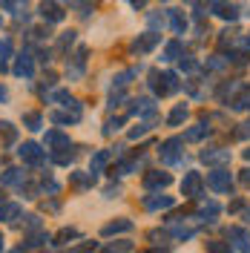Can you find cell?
Listing matches in <instances>:
<instances>
[{
    "instance_id": "cell-1",
    "label": "cell",
    "mask_w": 250,
    "mask_h": 253,
    "mask_svg": "<svg viewBox=\"0 0 250 253\" xmlns=\"http://www.w3.org/2000/svg\"><path fill=\"white\" fill-rule=\"evenodd\" d=\"M150 86L156 95H170L178 89V75L175 72H153L150 75Z\"/></svg>"
},
{
    "instance_id": "cell-2",
    "label": "cell",
    "mask_w": 250,
    "mask_h": 253,
    "mask_svg": "<svg viewBox=\"0 0 250 253\" xmlns=\"http://www.w3.org/2000/svg\"><path fill=\"white\" fill-rule=\"evenodd\" d=\"M181 147H184V138H178V135L175 138H167V141L161 144V150H158L161 153V161L164 164H181L184 161V150Z\"/></svg>"
},
{
    "instance_id": "cell-3",
    "label": "cell",
    "mask_w": 250,
    "mask_h": 253,
    "mask_svg": "<svg viewBox=\"0 0 250 253\" xmlns=\"http://www.w3.org/2000/svg\"><path fill=\"white\" fill-rule=\"evenodd\" d=\"M17 156H20V161H23V164L38 167V164H43L46 150H43L41 144H35V141H26V144H20V147H17Z\"/></svg>"
},
{
    "instance_id": "cell-4",
    "label": "cell",
    "mask_w": 250,
    "mask_h": 253,
    "mask_svg": "<svg viewBox=\"0 0 250 253\" xmlns=\"http://www.w3.org/2000/svg\"><path fill=\"white\" fill-rule=\"evenodd\" d=\"M207 187L213 190V193H230V187H233L230 170H213V173H207Z\"/></svg>"
},
{
    "instance_id": "cell-5",
    "label": "cell",
    "mask_w": 250,
    "mask_h": 253,
    "mask_svg": "<svg viewBox=\"0 0 250 253\" xmlns=\"http://www.w3.org/2000/svg\"><path fill=\"white\" fill-rule=\"evenodd\" d=\"M38 9H41V17H43L46 23H61L63 17H66L63 6H61V3H55V0H43Z\"/></svg>"
},
{
    "instance_id": "cell-6",
    "label": "cell",
    "mask_w": 250,
    "mask_h": 253,
    "mask_svg": "<svg viewBox=\"0 0 250 253\" xmlns=\"http://www.w3.org/2000/svg\"><path fill=\"white\" fill-rule=\"evenodd\" d=\"M202 187H204V178H202V173H196V170H190V173L184 175V181H181V193H184L187 199H196V196L202 193Z\"/></svg>"
},
{
    "instance_id": "cell-7",
    "label": "cell",
    "mask_w": 250,
    "mask_h": 253,
    "mask_svg": "<svg viewBox=\"0 0 250 253\" xmlns=\"http://www.w3.org/2000/svg\"><path fill=\"white\" fill-rule=\"evenodd\" d=\"M83 66H86V46H81L78 52L72 55V61L66 63L69 78H81V75H83Z\"/></svg>"
},
{
    "instance_id": "cell-8",
    "label": "cell",
    "mask_w": 250,
    "mask_h": 253,
    "mask_svg": "<svg viewBox=\"0 0 250 253\" xmlns=\"http://www.w3.org/2000/svg\"><path fill=\"white\" fill-rule=\"evenodd\" d=\"M210 9H213V15L224 17V20H236L239 17V6L236 3H227V0H213Z\"/></svg>"
},
{
    "instance_id": "cell-9",
    "label": "cell",
    "mask_w": 250,
    "mask_h": 253,
    "mask_svg": "<svg viewBox=\"0 0 250 253\" xmlns=\"http://www.w3.org/2000/svg\"><path fill=\"white\" fill-rule=\"evenodd\" d=\"M15 75H17V78H32V75H35V58H32L29 52L17 55V61H15Z\"/></svg>"
},
{
    "instance_id": "cell-10",
    "label": "cell",
    "mask_w": 250,
    "mask_h": 253,
    "mask_svg": "<svg viewBox=\"0 0 250 253\" xmlns=\"http://www.w3.org/2000/svg\"><path fill=\"white\" fill-rule=\"evenodd\" d=\"M227 239L233 242L230 248H236V251H242V253H250V236L242 227H230V230H227Z\"/></svg>"
},
{
    "instance_id": "cell-11",
    "label": "cell",
    "mask_w": 250,
    "mask_h": 253,
    "mask_svg": "<svg viewBox=\"0 0 250 253\" xmlns=\"http://www.w3.org/2000/svg\"><path fill=\"white\" fill-rule=\"evenodd\" d=\"M158 41H161V35H158V32H147V35H141L138 41L132 43V52L144 55V52H150L153 46H158Z\"/></svg>"
},
{
    "instance_id": "cell-12",
    "label": "cell",
    "mask_w": 250,
    "mask_h": 253,
    "mask_svg": "<svg viewBox=\"0 0 250 253\" xmlns=\"http://www.w3.org/2000/svg\"><path fill=\"white\" fill-rule=\"evenodd\" d=\"M66 147H72V144H69V135H63L58 129H49L46 132V150L58 153V150H66Z\"/></svg>"
},
{
    "instance_id": "cell-13",
    "label": "cell",
    "mask_w": 250,
    "mask_h": 253,
    "mask_svg": "<svg viewBox=\"0 0 250 253\" xmlns=\"http://www.w3.org/2000/svg\"><path fill=\"white\" fill-rule=\"evenodd\" d=\"M202 161L204 164H227V161H230V150H221V147H216V150H204Z\"/></svg>"
},
{
    "instance_id": "cell-14",
    "label": "cell",
    "mask_w": 250,
    "mask_h": 253,
    "mask_svg": "<svg viewBox=\"0 0 250 253\" xmlns=\"http://www.w3.org/2000/svg\"><path fill=\"white\" fill-rule=\"evenodd\" d=\"M0 181H3L6 187H23V184H26V173L17 170V167H12V170H6V173L0 175Z\"/></svg>"
},
{
    "instance_id": "cell-15",
    "label": "cell",
    "mask_w": 250,
    "mask_h": 253,
    "mask_svg": "<svg viewBox=\"0 0 250 253\" xmlns=\"http://www.w3.org/2000/svg\"><path fill=\"white\" fill-rule=\"evenodd\" d=\"M167 20H170V26H172L175 35H184V29H187V17H184L181 9H167Z\"/></svg>"
},
{
    "instance_id": "cell-16",
    "label": "cell",
    "mask_w": 250,
    "mask_h": 253,
    "mask_svg": "<svg viewBox=\"0 0 250 253\" xmlns=\"http://www.w3.org/2000/svg\"><path fill=\"white\" fill-rule=\"evenodd\" d=\"M172 181L170 173H147L144 175V187L147 190H156V187H167Z\"/></svg>"
},
{
    "instance_id": "cell-17",
    "label": "cell",
    "mask_w": 250,
    "mask_h": 253,
    "mask_svg": "<svg viewBox=\"0 0 250 253\" xmlns=\"http://www.w3.org/2000/svg\"><path fill=\"white\" fill-rule=\"evenodd\" d=\"M144 207L147 210H167V207H172V196H147Z\"/></svg>"
},
{
    "instance_id": "cell-18",
    "label": "cell",
    "mask_w": 250,
    "mask_h": 253,
    "mask_svg": "<svg viewBox=\"0 0 250 253\" xmlns=\"http://www.w3.org/2000/svg\"><path fill=\"white\" fill-rule=\"evenodd\" d=\"M129 230H132V221L129 219H118V221H110L101 233H104V236H115V233H129Z\"/></svg>"
},
{
    "instance_id": "cell-19",
    "label": "cell",
    "mask_w": 250,
    "mask_h": 253,
    "mask_svg": "<svg viewBox=\"0 0 250 253\" xmlns=\"http://www.w3.org/2000/svg\"><path fill=\"white\" fill-rule=\"evenodd\" d=\"M129 115H156V104L150 98H138V101H132Z\"/></svg>"
},
{
    "instance_id": "cell-20",
    "label": "cell",
    "mask_w": 250,
    "mask_h": 253,
    "mask_svg": "<svg viewBox=\"0 0 250 253\" xmlns=\"http://www.w3.org/2000/svg\"><path fill=\"white\" fill-rule=\"evenodd\" d=\"M69 184L78 190H86L95 184V173H69Z\"/></svg>"
},
{
    "instance_id": "cell-21",
    "label": "cell",
    "mask_w": 250,
    "mask_h": 253,
    "mask_svg": "<svg viewBox=\"0 0 250 253\" xmlns=\"http://www.w3.org/2000/svg\"><path fill=\"white\" fill-rule=\"evenodd\" d=\"M110 158H112V150H98L92 156V164H89V173H101L107 164H110Z\"/></svg>"
},
{
    "instance_id": "cell-22",
    "label": "cell",
    "mask_w": 250,
    "mask_h": 253,
    "mask_svg": "<svg viewBox=\"0 0 250 253\" xmlns=\"http://www.w3.org/2000/svg\"><path fill=\"white\" fill-rule=\"evenodd\" d=\"M49 101H55V104H63V107H72V110H81V104L72 98V95L66 92V89H58V92L49 95Z\"/></svg>"
},
{
    "instance_id": "cell-23",
    "label": "cell",
    "mask_w": 250,
    "mask_h": 253,
    "mask_svg": "<svg viewBox=\"0 0 250 253\" xmlns=\"http://www.w3.org/2000/svg\"><path fill=\"white\" fill-rule=\"evenodd\" d=\"M49 118H52L55 124H78V121H81V112L78 110H72V112H52Z\"/></svg>"
},
{
    "instance_id": "cell-24",
    "label": "cell",
    "mask_w": 250,
    "mask_h": 253,
    "mask_svg": "<svg viewBox=\"0 0 250 253\" xmlns=\"http://www.w3.org/2000/svg\"><path fill=\"white\" fill-rule=\"evenodd\" d=\"M219 213H221V207L216 205V202H207V205H202V210H199V219L202 221H216Z\"/></svg>"
},
{
    "instance_id": "cell-25",
    "label": "cell",
    "mask_w": 250,
    "mask_h": 253,
    "mask_svg": "<svg viewBox=\"0 0 250 253\" xmlns=\"http://www.w3.org/2000/svg\"><path fill=\"white\" fill-rule=\"evenodd\" d=\"M204 135H210V126L207 124H196V126H190L187 132H184V141H202Z\"/></svg>"
},
{
    "instance_id": "cell-26",
    "label": "cell",
    "mask_w": 250,
    "mask_h": 253,
    "mask_svg": "<svg viewBox=\"0 0 250 253\" xmlns=\"http://www.w3.org/2000/svg\"><path fill=\"white\" fill-rule=\"evenodd\" d=\"M20 216V205L9 202V205H0V221H15Z\"/></svg>"
},
{
    "instance_id": "cell-27",
    "label": "cell",
    "mask_w": 250,
    "mask_h": 253,
    "mask_svg": "<svg viewBox=\"0 0 250 253\" xmlns=\"http://www.w3.org/2000/svg\"><path fill=\"white\" fill-rule=\"evenodd\" d=\"M78 158V153L72 150V147H66V150H58V153H52V161L55 164H72Z\"/></svg>"
},
{
    "instance_id": "cell-28",
    "label": "cell",
    "mask_w": 250,
    "mask_h": 253,
    "mask_svg": "<svg viewBox=\"0 0 250 253\" xmlns=\"http://www.w3.org/2000/svg\"><path fill=\"white\" fill-rule=\"evenodd\" d=\"M49 239H52V236H49L46 230H41V233H32V236L26 239V242H23V245H26V248H29V251H35V248H43V245H46Z\"/></svg>"
},
{
    "instance_id": "cell-29",
    "label": "cell",
    "mask_w": 250,
    "mask_h": 253,
    "mask_svg": "<svg viewBox=\"0 0 250 253\" xmlns=\"http://www.w3.org/2000/svg\"><path fill=\"white\" fill-rule=\"evenodd\" d=\"M184 118H187V107H184V104H178V107H175V110L167 115V124H170V126H178Z\"/></svg>"
},
{
    "instance_id": "cell-30",
    "label": "cell",
    "mask_w": 250,
    "mask_h": 253,
    "mask_svg": "<svg viewBox=\"0 0 250 253\" xmlns=\"http://www.w3.org/2000/svg\"><path fill=\"white\" fill-rule=\"evenodd\" d=\"M9 58H12V41L9 38H0V69H6Z\"/></svg>"
},
{
    "instance_id": "cell-31",
    "label": "cell",
    "mask_w": 250,
    "mask_h": 253,
    "mask_svg": "<svg viewBox=\"0 0 250 253\" xmlns=\"http://www.w3.org/2000/svg\"><path fill=\"white\" fill-rule=\"evenodd\" d=\"M175 58H181V43H178V41H172V43H167V49H164V55H161V61H175Z\"/></svg>"
},
{
    "instance_id": "cell-32",
    "label": "cell",
    "mask_w": 250,
    "mask_h": 253,
    "mask_svg": "<svg viewBox=\"0 0 250 253\" xmlns=\"http://www.w3.org/2000/svg\"><path fill=\"white\" fill-rule=\"evenodd\" d=\"M23 124H26V129H41L43 115H41V112H29V115H23Z\"/></svg>"
},
{
    "instance_id": "cell-33",
    "label": "cell",
    "mask_w": 250,
    "mask_h": 253,
    "mask_svg": "<svg viewBox=\"0 0 250 253\" xmlns=\"http://www.w3.org/2000/svg\"><path fill=\"white\" fill-rule=\"evenodd\" d=\"M78 236H81V233H78V230H75V227H63L61 233L55 236V239H58L55 245H69V239H78Z\"/></svg>"
},
{
    "instance_id": "cell-34",
    "label": "cell",
    "mask_w": 250,
    "mask_h": 253,
    "mask_svg": "<svg viewBox=\"0 0 250 253\" xmlns=\"http://www.w3.org/2000/svg\"><path fill=\"white\" fill-rule=\"evenodd\" d=\"M3 9H6V12H15V15H23L26 0H3Z\"/></svg>"
},
{
    "instance_id": "cell-35",
    "label": "cell",
    "mask_w": 250,
    "mask_h": 253,
    "mask_svg": "<svg viewBox=\"0 0 250 253\" xmlns=\"http://www.w3.org/2000/svg\"><path fill=\"white\" fill-rule=\"evenodd\" d=\"M0 132H3V138H6V144H12L17 138V129L9 121H0Z\"/></svg>"
},
{
    "instance_id": "cell-36",
    "label": "cell",
    "mask_w": 250,
    "mask_h": 253,
    "mask_svg": "<svg viewBox=\"0 0 250 253\" xmlns=\"http://www.w3.org/2000/svg\"><path fill=\"white\" fill-rule=\"evenodd\" d=\"M72 43H75V32H63L61 41H58V52H66Z\"/></svg>"
},
{
    "instance_id": "cell-37",
    "label": "cell",
    "mask_w": 250,
    "mask_h": 253,
    "mask_svg": "<svg viewBox=\"0 0 250 253\" xmlns=\"http://www.w3.org/2000/svg\"><path fill=\"white\" fill-rule=\"evenodd\" d=\"M132 251V242H118V245H110L104 253H129Z\"/></svg>"
},
{
    "instance_id": "cell-38",
    "label": "cell",
    "mask_w": 250,
    "mask_h": 253,
    "mask_svg": "<svg viewBox=\"0 0 250 253\" xmlns=\"http://www.w3.org/2000/svg\"><path fill=\"white\" fill-rule=\"evenodd\" d=\"M135 75H138V69H129V72H121V75L115 78V86H126V84H129V81L135 78Z\"/></svg>"
},
{
    "instance_id": "cell-39",
    "label": "cell",
    "mask_w": 250,
    "mask_h": 253,
    "mask_svg": "<svg viewBox=\"0 0 250 253\" xmlns=\"http://www.w3.org/2000/svg\"><path fill=\"white\" fill-rule=\"evenodd\" d=\"M193 233H196L193 227H172V236L175 239H193Z\"/></svg>"
},
{
    "instance_id": "cell-40",
    "label": "cell",
    "mask_w": 250,
    "mask_h": 253,
    "mask_svg": "<svg viewBox=\"0 0 250 253\" xmlns=\"http://www.w3.org/2000/svg\"><path fill=\"white\" fill-rule=\"evenodd\" d=\"M210 251L213 253H230V245H224V242H210Z\"/></svg>"
},
{
    "instance_id": "cell-41",
    "label": "cell",
    "mask_w": 250,
    "mask_h": 253,
    "mask_svg": "<svg viewBox=\"0 0 250 253\" xmlns=\"http://www.w3.org/2000/svg\"><path fill=\"white\" fill-rule=\"evenodd\" d=\"M221 66H224V58L221 55H216L213 61H207V69H221Z\"/></svg>"
},
{
    "instance_id": "cell-42",
    "label": "cell",
    "mask_w": 250,
    "mask_h": 253,
    "mask_svg": "<svg viewBox=\"0 0 250 253\" xmlns=\"http://www.w3.org/2000/svg\"><path fill=\"white\" fill-rule=\"evenodd\" d=\"M118 126H121V118H112L110 124H107V129H104V132H107V135H112V132H115Z\"/></svg>"
},
{
    "instance_id": "cell-43",
    "label": "cell",
    "mask_w": 250,
    "mask_h": 253,
    "mask_svg": "<svg viewBox=\"0 0 250 253\" xmlns=\"http://www.w3.org/2000/svg\"><path fill=\"white\" fill-rule=\"evenodd\" d=\"M147 129H150V126H147V124L135 126V129H132V132H129V138H141V135H144V132H147Z\"/></svg>"
},
{
    "instance_id": "cell-44",
    "label": "cell",
    "mask_w": 250,
    "mask_h": 253,
    "mask_svg": "<svg viewBox=\"0 0 250 253\" xmlns=\"http://www.w3.org/2000/svg\"><path fill=\"white\" fill-rule=\"evenodd\" d=\"M181 69L193 72V69H196V61H193V58H181Z\"/></svg>"
},
{
    "instance_id": "cell-45",
    "label": "cell",
    "mask_w": 250,
    "mask_h": 253,
    "mask_svg": "<svg viewBox=\"0 0 250 253\" xmlns=\"http://www.w3.org/2000/svg\"><path fill=\"white\" fill-rule=\"evenodd\" d=\"M92 251H95V242H86V245H81L75 253H92Z\"/></svg>"
},
{
    "instance_id": "cell-46",
    "label": "cell",
    "mask_w": 250,
    "mask_h": 253,
    "mask_svg": "<svg viewBox=\"0 0 250 253\" xmlns=\"http://www.w3.org/2000/svg\"><path fill=\"white\" fill-rule=\"evenodd\" d=\"M242 181H245V184L250 187V170H245V173H242Z\"/></svg>"
},
{
    "instance_id": "cell-47",
    "label": "cell",
    "mask_w": 250,
    "mask_h": 253,
    "mask_svg": "<svg viewBox=\"0 0 250 253\" xmlns=\"http://www.w3.org/2000/svg\"><path fill=\"white\" fill-rule=\"evenodd\" d=\"M245 221H250V210H245Z\"/></svg>"
},
{
    "instance_id": "cell-48",
    "label": "cell",
    "mask_w": 250,
    "mask_h": 253,
    "mask_svg": "<svg viewBox=\"0 0 250 253\" xmlns=\"http://www.w3.org/2000/svg\"><path fill=\"white\" fill-rule=\"evenodd\" d=\"M3 242H6V239H3V233H0V251H3Z\"/></svg>"
},
{
    "instance_id": "cell-49",
    "label": "cell",
    "mask_w": 250,
    "mask_h": 253,
    "mask_svg": "<svg viewBox=\"0 0 250 253\" xmlns=\"http://www.w3.org/2000/svg\"><path fill=\"white\" fill-rule=\"evenodd\" d=\"M0 98H6V89H3V86H0Z\"/></svg>"
},
{
    "instance_id": "cell-50",
    "label": "cell",
    "mask_w": 250,
    "mask_h": 253,
    "mask_svg": "<svg viewBox=\"0 0 250 253\" xmlns=\"http://www.w3.org/2000/svg\"><path fill=\"white\" fill-rule=\"evenodd\" d=\"M245 46H250V35H248V38H245Z\"/></svg>"
},
{
    "instance_id": "cell-51",
    "label": "cell",
    "mask_w": 250,
    "mask_h": 253,
    "mask_svg": "<svg viewBox=\"0 0 250 253\" xmlns=\"http://www.w3.org/2000/svg\"><path fill=\"white\" fill-rule=\"evenodd\" d=\"M245 158H248V161H250V150H245Z\"/></svg>"
},
{
    "instance_id": "cell-52",
    "label": "cell",
    "mask_w": 250,
    "mask_h": 253,
    "mask_svg": "<svg viewBox=\"0 0 250 253\" xmlns=\"http://www.w3.org/2000/svg\"><path fill=\"white\" fill-rule=\"evenodd\" d=\"M12 253H23V251H12Z\"/></svg>"
},
{
    "instance_id": "cell-53",
    "label": "cell",
    "mask_w": 250,
    "mask_h": 253,
    "mask_svg": "<svg viewBox=\"0 0 250 253\" xmlns=\"http://www.w3.org/2000/svg\"><path fill=\"white\" fill-rule=\"evenodd\" d=\"M0 199H3V193H0Z\"/></svg>"
}]
</instances>
